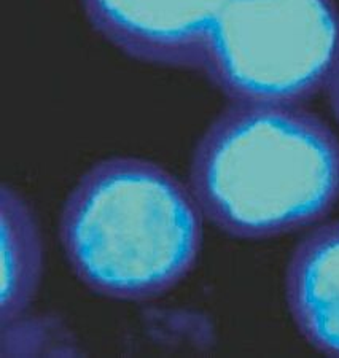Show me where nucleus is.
Returning a JSON list of instances; mask_svg holds the SVG:
<instances>
[{
  "instance_id": "6",
  "label": "nucleus",
  "mask_w": 339,
  "mask_h": 358,
  "mask_svg": "<svg viewBox=\"0 0 339 358\" xmlns=\"http://www.w3.org/2000/svg\"><path fill=\"white\" fill-rule=\"evenodd\" d=\"M2 288L0 325L27 313L43 275V239L32 207L18 189L0 188Z\"/></svg>"
},
{
  "instance_id": "1",
  "label": "nucleus",
  "mask_w": 339,
  "mask_h": 358,
  "mask_svg": "<svg viewBox=\"0 0 339 358\" xmlns=\"http://www.w3.org/2000/svg\"><path fill=\"white\" fill-rule=\"evenodd\" d=\"M188 187L229 238L312 228L339 202V137L303 106L229 102L193 148Z\"/></svg>"
},
{
  "instance_id": "5",
  "label": "nucleus",
  "mask_w": 339,
  "mask_h": 358,
  "mask_svg": "<svg viewBox=\"0 0 339 358\" xmlns=\"http://www.w3.org/2000/svg\"><path fill=\"white\" fill-rule=\"evenodd\" d=\"M285 301L301 336L320 354L339 357V220L315 224L293 248Z\"/></svg>"
},
{
  "instance_id": "8",
  "label": "nucleus",
  "mask_w": 339,
  "mask_h": 358,
  "mask_svg": "<svg viewBox=\"0 0 339 358\" xmlns=\"http://www.w3.org/2000/svg\"><path fill=\"white\" fill-rule=\"evenodd\" d=\"M324 91H325L326 97H329L331 112H333V115H335V118L339 123V46H338L335 62H333L330 77H329V80H326Z\"/></svg>"
},
{
  "instance_id": "4",
  "label": "nucleus",
  "mask_w": 339,
  "mask_h": 358,
  "mask_svg": "<svg viewBox=\"0 0 339 358\" xmlns=\"http://www.w3.org/2000/svg\"><path fill=\"white\" fill-rule=\"evenodd\" d=\"M228 0H80L86 21L131 59L199 71L210 29Z\"/></svg>"
},
{
  "instance_id": "3",
  "label": "nucleus",
  "mask_w": 339,
  "mask_h": 358,
  "mask_svg": "<svg viewBox=\"0 0 339 358\" xmlns=\"http://www.w3.org/2000/svg\"><path fill=\"white\" fill-rule=\"evenodd\" d=\"M338 46L336 0H228L199 71L229 102L303 106L325 90Z\"/></svg>"
},
{
  "instance_id": "2",
  "label": "nucleus",
  "mask_w": 339,
  "mask_h": 358,
  "mask_svg": "<svg viewBox=\"0 0 339 358\" xmlns=\"http://www.w3.org/2000/svg\"><path fill=\"white\" fill-rule=\"evenodd\" d=\"M204 217L188 183L137 157L97 161L62 204L59 241L73 274L118 301L157 298L192 273Z\"/></svg>"
},
{
  "instance_id": "7",
  "label": "nucleus",
  "mask_w": 339,
  "mask_h": 358,
  "mask_svg": "<svg viewBox=\"0 0 339 358\" xmlns=\"http://www.w3.org/2000/svg\"><path fill=\"white\" fill-rule=\"evenodd\" d=\"M0 354L7 355H75V341L51 317H31L27 313L2 323Z\"/></svg>"
}]
</instances>
